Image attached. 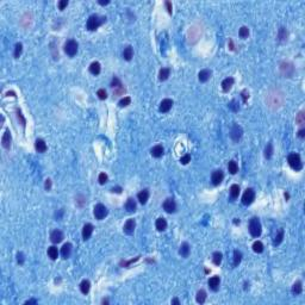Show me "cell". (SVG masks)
<instances>
[{
	"label": "cell",
	"instance_id": "31",
	"mask_svg": "<svg viewBox=\"0 0 305 305\" xmlns=\"http://www.w3.org/2000/svg\"><path fill=\"white\" fill-rule=\"evenodd\" d=\"M196 299H197V302H198L199 304H203V303L205 302V299H206V292H205L204 290H200V291H198Z\"/></svg>",
	"mask_w": 305,
	"mask_h": 305
},
{
	"label": "cell",
	"instance_id": "4",
	"mask_svg": "<svg viewBox=\"0 0 305 305\" xmlns=\"http://www.w3.org/2000/svg\"><path fill=\"white\" fill-rule=\"evenodd\" d=\"M107 209L105 205H103V204H97L96 206H94V211H93V213H94V217L99 219V220H101V219H104V218L107 216Z\"/></svg>",
	"mask_w": 305,
	"mask_h": 305
},
{
	"label": "cell",
	"instance_id": "37",
	"mask_svg": "<svg viewBox=\"0 0 305 305\" xmlns=\"http://www.w3.org/2000/svg\"><path fill=\"white\" fill-rule=\"evenodd\" d=\"M302 290H303V287H302V283L300 281H297L293 285V287H292V292L294 294H300L302 293Z\"/></svg>",
	"mask_w": 305,
	"mask_h": 305
},
{
	"label": "cell",
	"instance_id": "44",
	"mask_svg": "<svg viewBox=\"0 0 305 305\" xmlns=\"http://www.w3.org/2000/svg\"><path fill=\"white\" fill-rule=\"evenodd\" d=\"M279 40L280 41H284L286 37H287V31H286V29L285 28H280V30H279Z\"/></svg>",
	"mask_w": 305,
	"mask_h": 305
},
{
	"label": "cell",
	"instance_id": "48",
	"mask_svg": "<svg viewBox=\"0 0 305 305\" xmlns=\"http://www.w3.org/2000/svg\"><path fill=\"white\" fill-rule=\"evenodd\" d=\"M67 5H68V1H67V0H62V1L58 2V9H60V10H63Z\"/></svg>",
	"mask_w": 305,
	"mask_h": 305
},
{
	"label": "cell",
	"instance_id": "29",
	"mask_svg": "<svg viewBox=\"0 0 305 305\" xmlns=\"http://www.w3.org/2000/svg\"><path fill=\"white\" fill-rule=\"evenodd\" d=\"M240 194V186L239 185H232L230 187V196L232 199H236Z\"/></svg>",
	"mask_w": 305,
	"mask_h": 305
},
{
	"label": "cell",
	"instance_id": "25",
	"mask_svg": "<svg viewBox=\"0 0 305 305\" xmlns=\"http://www.w3.org/2000/svg\"><path fill=\"white\" fill-rule=\"evenodd\" d=\"M179 253H180V255H181L183 258H187V256H188V254H190V246H188L187 242H185V243L181 244Z\"/></svg>",
	"mask_w": 305,
	"mask_h": 305
},
{
	"label": "cell",
	"instance_id": "12",
	"mask_svg": "<svg viewBox=\"0 0 305 305\" xmlns=\"http://www.w3.org/2000/svg\"><path fill=\"white\" fill-rule=\"evenodd\" d=\"M207 284H209V287H210L212 291H217L218 288H219V284H220L219 277L215 275V277L210 278V279H209V283Z\"/></svg>",
	"mask_w": 305,
	"mask_h": 305
},
{
	"label": "cell",
	"instance_id": "30",
	"mask_svg": "<svg viewBox=\"0 0 305 305\" xmlns=\"http://www.w3.org/2000/svg\"><path fill=\"white\" fill-rule=\"evenodd\" d=\"M169 73H171L169 68H162V69L160 70V73H159V79H160L161 81L167 80V79H168V76H169Z\"/></svg>",
	"mask_w": 305,
	"mask_h": 305
},
{
	"label": "cell",
	"instance_id": "38",
	"mask_svg": "<svg viewBox=\"0 0 305 305\" xmlns=\"http://www.w3.org/2000/svg\"><path fill=\"white\" fill-rule=\"evenodd\" d=\"M130 103H131V98H130V97H124L123 99H120V100H119L118 105H119L120 107H125V106L130 105Z\"/></svg>",
	"mask_w": 305,
	"mask_h": 305
},
{
	"label": "cell",
	"instance_id": "53",
	"mask_svg": "<svg viewBox=\"0 0 305 305\" xmlns=\"http://www.w3.org/2000/svg\"><path fill=\"white\" fill-rule=\"evenodd\" d=\"M112 192H117V193H120V192H122V188H120V187H117V188H112Z\"/></svg>",
	"mask_w": 305,
	"mask_h": 305
},
{
	"label": "cell",
	"instance_id": "32",
	"mask_svg": "<svg viewBox=\"0 0 305 305\" xmlns=\"http://www.w3.org/2000/svg\"><path fill=\"white\" fill-rule=\"evenodd\" d=\"M222 258H223L222 253L216 251V253H213V255H212V261H213V263H215L216 266H219L220 262H222Z\"/></svg>",
	"mask_w": 305,
	"mask_h": 305
},
{
	"label": "cell",
	"instance_id": "41",
	"mask_svg": "<svg viewBox=\"0 0 305 305\" xmlns=\"http://www.w3.org/2000/svg\"><path fill=\"white\" fill-rule=\"evenodd\" d=\"M240 37L241 38H247L248 37V35H249V30H248V28L247 26H242L240 29Z\"/></svg>",
	"mask_w": 305,
	"mask_h": 305
},
{
	"label": "cell",
	"instance_id": "14",
	"mask_svg": "<svg viewBox=\"0 0 305 305\" xmlns=\"http://www.w3.org/2000/svg\"><path fill=\"white\" fill-rule=\"evenodd\" d=\"M172 106H173V100L164 99V100L161 101V104H160V111L161 112H168L169 110L172 109Z\"/></svg>",
	"mask_w": 305,
	"mask_h": 305
},
{
	"label": "cell",
	"instance_id": "13",
	"mask_svg": "<svg viewBox=\"0 0 305 305\" xmlns=\"http://www.w3.org/2000/svg\"><path fill=\"white\" fill-rule=\"evenodd\" d=\"M92 232H93V225H92L91 223L85 224V225H84V229H82V239L85 241L88 240V239L91 237Z\"/></svg>",
	"mask_w": 305,
	"mask_h": 305
},
{
	"label": "cell",
	"instance_id": "15",
	"mask_svg": "<svg viewBox=\"0 0 305 305\" xmlns=\"http://www.w3.org/2000/svg\"><path fill=\"white\" fill-rule=\"evenodd\" d=\"M1 143H2V147L5 149H9L10 145H11V134H10V130H6L2 138H1Z\"/></svg>",
	"mask_w": 305,
	"mask_h": 305
},
{
	"label": "cell",
	"instance_id": "2",
	"mask_svg": "<svg viewBox=\"0 0 305 305\" xmlns=\"http://www.w3.org/2000/svg\"><path fill=\"white\" fill-rule=\"evenodd\" d=\"M261 231L262 228L260 220L256 217L251 218L250 222H249V232H250V235L253 237H259L261 235Z\"/></svg>",
	"mask_w": 305,
	"mask_h": 305
},
{
	"label": "cell",
	"instance_id": "42",
	"mask_svg": "<svg viewBox=\"0 0 305 305\" xmlns=\"http://www.w3.org/2000/svg\"><path fill=\"white\" fill-rule=\"evenodd\" d=\"M304 116H305V115H304V112H303V111H302V112H299V115H298V117H297V118H296V122H297V123H298V124H299V125H303V124H304V123H305V118H304Z\"/></svg>",
	"mask_w": 305,
	"mask_h": 305
},
{
	"label": "cell",
	"instance_id": "7",
	"mask_svg": "<svg viewBox=\"0 0 305 305\" xmlns=\"http://www.w3.org/2000/svg\"><path fill=\"white\" fill-rule=\"evenodd\" d=\"M164 209L166 212H168V213H173L175 212V210H176V203H175V200L173 198H168V199H166L164 203Z\"/></svg>",
	"mask_w": 305,
	"mask_h": 305
},
{
	"label": "cell",
	"instance_id": "39",
	"mask_svg": "<svg viewBox=\"0 0 305 305\" xmlns=\"http://www.w3.org/2000/svg\"><path fill=\"white\" fill-rule=\"evenodd\" d=\"M283 237H284V230L283 229H280V231H279V234L275 236V240H274V246H279L280 243H281V241H283Z\"/></svg>",
	"mask_w": 305,
	"mask_h": 305
},
{
	"label": "cell",
	"instance_id": "56",
	"mask_svg": "<svg viewBox=\"0 0 305 305\" xmlns=\"http://www.w3.org/2000/svg\"><path fill=\"white\" fill-rule=\"evenodd\" d=\"M242 94H243V99H244V101H246V99H247V96H249V94H247V93H246V91H244V92H243Z\"/></svg>",
	"mask_w": 305,
	"mask_h": 305
},
{
	"label": "cell",
	"instance_id": "51",
	"mask_svg": "<svg viewBox=\"0 0 305 305\" xmlns=\"http://www.w3.org/2000/svg\"><path fill=\"white\" fill-rule=\"evenodd\" d=\"M298 136H299L300 138H303V137H304L305 136V130L304 129H300V130L298 131Z\"/></svg>",
	"mask_w": 305,
	"mask_h": 305
},
{
	"label": "cell",
	"instance_id": "43",
	"mask_svg": "<svg viewBox=\"0 0 305 305\" xmlns=\"http://www.w3.org/2000/svg\"><path fill=\"white\" fill-rule=\"evenodd\" d=\"M123 85H122V82L119 81V79L118 77H113V80H112V82H111V87L113 88H118V87H122Z\"/></svg>",
	"mask_w": 305,
	"mask_h": 305
},
{
	"label": "cell",
	"instance_id": "45",
	"mask_svg": "<svg viewBox=\"0 0 305 305\" xmlns=\"http://www.w3.org/2000/svg\"><path fill=\"white\" fill-rule=\"evenodd\" d=\"M98 180H99V184H100V185H104V184L107 181V175L105 174V173H100Z\"/></svg>",
	"mask_w": 305,
	"mask_h": 305
},
{
	"label": "cell",
	"instance_id": "47",
	"mask_svg": "<svg viewBox=\"0 0 305 305\" xmlns=\"http://www.w3.org/2000/svg\"><path fill=\"white\" fill-rule=\"evenodd\" d=\"M190 161H191V156H190L188 154H186L185 156H183V157L180 159V162H181L183 164H187Z\"/></svg>",
	"mask_w": 305,
	"mask_h": 305
},
{
	"label": "cell",
	"instance_id": "57",
	"mask_svg": "<svg viewBox=\"0 0 305 305\" xmlns=\"http://www.w3.org/2000/svg\"><path fill=\"white\" fill-rule=\"evenodd\" d=\"M31 303H37V302L36 300H28L26 302V304H31Z\"/></svg>",
	"mask_w": 305,
	"mask_h": 305
},
{
	"label": "cell",
	"instance_id": "17",
	"mask_svg": "<svg viewBox=\"0 0 305 305\" xmlns=\"http://www.w3.org/2000/svg\"><path fill=\"white\" fill-rule=\"evenodd\" d=\"M137 199L140 200V203L141 204H145L147 201H148V199H149V191L145 188V190H142L141 192L137 194Z\"/></svg>",
	"mask_w": 305,
	"mask_h": 305
},
{
	"label": "cell",
	"instance_id": "23",
	"mask_svg": "<svg viewBox=\"0 0 305 305\" xmlns=\"http://www.w3.org/2000/svg\"><path fill=\"white\" fill-rule=\"evenodd\" d=\"M155 227L159 231H164L167 228V222L164 218H157L156 219V223H155Z\"/></svg>",
	"mask_w": 305,
	"mask_h": 305
},
{
	"label": "cell",
	"instance_id": "6",
	"mask_svg": "<svg viewBox=\"0 0 305 305\" xmlns=\"http://www.w3.org/2000/svg\"><path fill=\"white\" fill-rule=\"evenodd\" d=\"M255 199V192L253 188H247L246 192L243 193V197H242V203L243 205H250L251 203L254 201Z\"/></svg>",
	"mask_w": 305,
	"mask_h": 305
},
{
	"label": "cell",
	"instance_id": "11",
	"mask_svg": "<svg viewBox=\"0 0 305 305\" xmlns=\"http://www.w3.org/2000/svg\"><path fill=\"white\" fill-rule=\"evenodd\" d=\"M50 240L53 243H60L63 240V232L61 230H54L50 235Z\"/></svg>",
	"mask_w": 305,
	"mask_h": 305
},
{
	"label": "cell",
	"instance_id": "10",
	"mask_svg": "<svg viewBox=\"0 0 305 305\" xmlns=\"http://www.w3.org/2000/svg\"><path fill=\"white\" fill-rule=\"evenodd\" d=\"M135 227H136V223L134 219H128L126 223L124 224V232L126 235H131L134 234V230H135Z\"/></svg>",
	"mask_w": 305,
	"mask_h": 305
},
{
	"label": "cell",
	"instance_id": "35",
	"mask_svg": "<svg viewBox=\"0 0 305 305\" xmlns=\"http://www.w3.org/2000/svg\"><path fill=\"white\" fill-rule=\"evenodd\" d=\"M253 250L255 251V253H262L263 251V244H262L260 241H256V242H254V244H253Z\"/></svg>",
	"mask_w": 305,
	"mask_h": 305
},
{
	"label": "cell",
	"instance_id": "52",
	"mask_svg": "<svg viewBox=\"0 0 305 305\" xmlns=\"http://www.w3.org/2000/svg\"><path fill=\"white\" fill-rule=\"evenodd\" d=\"M166 6H167V9H168V12H169V13H172V5H171V2H169V1H167V2H166Z\"/></svg>",
	"mask_w": 305,
	"mask_h": 305
},
{
	"label": "cell",
	"instance_id": "3",
	"mask_svg": "<svg viewBox=\"0 0 305 305\" xmlns=\"http://www.w3.org/2000/svg\"><path fill=\"white\" fill-rule=\"evenodd\" d=\"M288 164L290 167L294 169V171H300L303 168V164H302V160H300V156L299 154H296V152H292L288 155Z\"/></svg>",
	"mask_w": 305,
	"mask_h": 305
},
{
	"label": "cell",
	"instance_id": "5",
	"mask_svg": "<svg viewBox=\"0 0 305 305\" xmlns=\"http://www.w3.org/2000/svg\"><path fill=\"white\" fill-rule=\"evenodd\" d=\"M65 53L68 56H74L77 53V43L74 40H69L65 44Z\"/></svg>",
	"mask_w": 305,
	"mask_h": 305
},
{
	"label": "cell",
	"instance_id": "49",
	"mask_svg": "<svg viewBox=\"0 0 305 305\" xmlns=\"http://www.w3.org/2000/svg\"><path fill=\"white\" fill-rule=\"evenodd\" d=\"M17 258H18V262H19V263H23V262H24V255H23V253H18V254H17Z\"/></svg>",
	"mask_w": 305,
	"mask_h": 305
},
{
	"label": "cell",
	"instance_id": "26",
	"mask_svg": "<svg viewBox=\"0 0 305 305\" xmlns=\"http://www.w3.org/2000/svg\"><path fill=\"white\" fill-rule=\"evenodd\" d=\"M132 55H134V51H132V48H131L130 45H128L124 50H123V57H124V60H126V61H130L131 58H132Z\"/></svg>",
	"mask_w": 305,
	"mask_h": 305
},
{
	"label": "cell",
	"instance_id": "33",
	"mask_svg": "<svg viewBox=\"0 0 305 305\" xmlns=\"http://www.w3.org/2000/svg\"><path fill=\"white\" fill-rule=\"evenodd\" d=\"M228 169L231 174H236L237 171H239V166H237V164L235 161H230L228 164Z\"/></svg>",
	"mask_w": 305,
	"mask_h": 305
},
{
	"label": "cell",
	"instance_id": "24",
	"mask_svg": "<svg viewBox=\"0 0 305 305\" xmlns=\"http://www.w3.org/2000/svg\"><path fill=\"white\" fill-rule=\"evenodd\" d=\"M48 255H49V258H50L51 260H56V259L58 258V250H57V248H56L55 246L49 247V248H48Z\"/></svg>",
	"mask_w": 305,
	"mask_h": 305
},
{
	"label": "cell",
	"instance_id": "21",
	"mask_svg": "<svg viewBox=\"0 0 305 305\" xmlns=\"http://www.w3.org/2000/svg\"><path fill=\"white\" fill-rule=\"evenodd\" d=\"M125 210L128 212H135L136 211V201L132 199V198H129L125 203Z\"/></svg>",
	"mask_w": 305,
	"mask_h": 305
},
{
	"label": "cell",
	"instance_id": "40",
	"mask_svg": "<svg viewBox=\"0 0 305 305\" xmlns=\"http://www.w3.org/2000/svg\"><path fill=\"white\" fill-rule=\"evenodd\" d=\"M22 50H23V44L22 43L16 44V49H14V57H16V58H18V57L21 56Z\"/></svg>",
	"mask_w": 305,
	"mask_h": 305
},
{
	"label": "cell",
	"instance_id": "9",
	"mask_svg": "<svg viewBox=\"0 0 305 305\" xmlns=\"http://www.w3.org/2000/svg\"><path fill=\"white\" fill-rule=\"evenodd\" d=\"M230 137H231L235 142L240 141V138L242 137V129H241V126H239V125H234V128H232L231 131H230Z\"/></svg>",
	"mask_w": 305,
	"mask_h": 305
},
{
	"label": "cell",
	"instance_id": "16",
	"mask_svg": "<svg viewBox=\"0 0 305 305\" xmlns=\"http://www.w3.org/2000/svg\"><path fill=\"white\" fill-rule=\"evenodd\" d=\"M150 154L152 155V157H161L164 155V147L162 145H155L152 147V150H150Z\"/></svg>",
	"mask_w": 305,
	"mask_h": 305
},
{
	"label": "cell",
	"instance_id": "19",
	"mask_svg": "<svg viewBox=\"0 0 305 305\" xmlns=\"http://www.w3.org/2000/svg\"><path fill=\"white\" fill-rule=\"evenodd\" d=\"M210 76H211V72L209 70V69H203V70H200V73H199V81L200 82H206L207 80L210 79Z\"/></svg>",
	"mask_w": 305,
	"mask_h": 305
},
{
	"label": "cell",
	"instance_id": "36",
	"mask_svg": "<svg viewBox=\"0 0 305 305\" xmlns=\"http://www.w3.org/2000/svg\"><path fill=\"white\" fill-rule=\"evenodd\" d=\"M272 155H273V145L272 143H268L267 147H266V149H265V156H266V159H271Z\"/></svg>",
	"mask_w": 305,
	"mask_h": 305
},
{
	"label": "cell",
	"instance_id": "27",
	"mask_svg": "<svg viewBox=\"0 0 305 305\" xmlns=\"http://www.w3.org/2000/svg\"><path fill=\"white\" fill-rule=\"evenodd\" d=\"M100 63L99 62H93L92 65L89 66V72L93 74V75H98L100 73Z\"/></svg>",
	"mask_w": 305,
	"mask_h": 305
},
{
	"label": "cell",
	"instance_id": "34",
	"mask_svg": "<svg viewBox=\"0 0 305 305\" xmlns=\"http://www.w3.org/2000/svg\"><path fill=\"white\" fill-rule=\"evenodd\" d=\"M241 260H242V253L239 250H235L234 251V266L237 267L240 265Z\"/></svg>",
	"mask_w": 305,
	"mask_h": 305
},
{
	"label": "cell",
	"instance_id": "54",
	"mask_svg": "<svg viewBox=\"0 0 305 305\" xmlns=\"http://www.w3.org/2000/svg\"><path fill=\"white\" fill-rule=\"evenodd\" d=\"M109 2H110L109 0H105V1H99V4H100V5H106V4H109Z\"/></svg>",
	"mask_w": 305,
	"mask_h": 305
},
{
	"label": "cell",
	"instance_id": "28",
	"mask_svg": "<svg viewBox=\"0 0 305 305\" xmlns=\"http://www.w3.org/2000/svg\"><path fill=\"white\" fill-rule=\"evenodd\" d=\"M89 287H91V284L88 280H82L80 284V290L84 294H87L89 292Z\"/></svg>",
	"mask_w": 305,
	"mask_h": 305
},
{
	"label": "cell",
	"instance_id": "22",
	"mask_svg": "<svg viewBox=\"0 0 305 305\" xmlns=\"http://www.w3.org/2000/svg\"><path fill=\"white\" fill-rule=\"evenodd\" d=\"M35 148L38 152H44L47 150V144L43 140H37L35 142Z\"/></svg>",
	"mask_w": 305,
	"mask_h": 305
},
{
	"label": "cell",
	"instance_id": "1",
	"mask_svg": "<svg viewBox=\"0 0 305 305\" xmlns=\"http://www.w3.org/2000/svg\"><path fill=\"white\" fill-rule=\"evenodd\" d=\"M105 21H106L105 17H99L98 14H92L87 21V29L89 31H94L103 23H105Z\"/></svg>",
	"mask_w": 305,
	"mask_h": 305
},
{
	"label": "cell",
	"instance_id": "55",
	"mask_svg": "<svg viewBox=\"0 0 305 305\" xmlns=\"http://www.w3.org/2000/svg\"><path fill=\"white\" fill-rule=\"evenodd\" d=\"M172 304H180V303H179V300H178L176 298H174V299L172 300Z\"/></svg>",
	"mask_w": 305,
	"mask_h": 305
},
{
	"label": "cell",
	"instance_id": "20",
	"mask_svg": "<svg viewBox=\"0 0 305 305\" xmlns=\"http://www.w3.org/2000/svg\"><path fill=\"white\" fill-rule=\"evenodd\" d=\"M232 85H234V79L232 77H227L222 82V88H223L224 92H228L229 89L232 87Z\"/></svg>",
	"mask_w": 305,
	"mask_h": 305
},
{
	"label": "cell",
	"instance_id": "46",
	"mask_svg": "<svg viewBox=\"0 0 305 305\" xmlns=\"http://www.w3.org/2000/svg\"><path fill=\"white\" fill-rule=\"evenodd\" d=\"M97 96H98L99 99H101V100H105V99L107 98V93H106V91H105V89H99L98 93H97Z\"/></svg>",
	"mask_w": 305,
	"mask_h": 305
},
{
	"label": "cell",
	"instance_id": "18",
	"mask_svg": "<svg viewBox=\"0 0 305 305\" xmlns=\"http://www.w3.org/2000/svg\"><path fill=\"white\" fill-rule=\"evenodd\" d=\"M61 254L63 256V259H68L72 254V244L70 243H65L62 249H61Z\"/></svg>",
	"mask_w": 305,
	"mask_h": 305
},
{
	"label": "cell",
	"instance_id": "50",
	"mask_svg": "<svg viewBox=\"0 0 305 305\" xmlns=\"http://www.w3.org/2000/svg\"><path fill=\"white\" fill-rule=\"evenodd\" d=\"M50 187H51V181L48 179V180L45 181V190H48V191H49V190H50Z\"/></svg>",
	"mask_w": 305,
	"mask_h": 305
},
{
	"label": "cell",
	"instance_id": "8",
	"mask_svg": "<svg viewBox=\"0 0 305 305\" xmlns=\"http://www.w3.org/2000/svg\"><path fill=\"white\" fill-rule=\"evenodd\" d=\"M223 179H224V174H223V172L220 171V169H217V171H215L212 175H211V181H212V185L215 186H218L222 181H223Z\"/></svg>",
	"mask_w": 305,
	"mask_h": 305
}]
</instances>
